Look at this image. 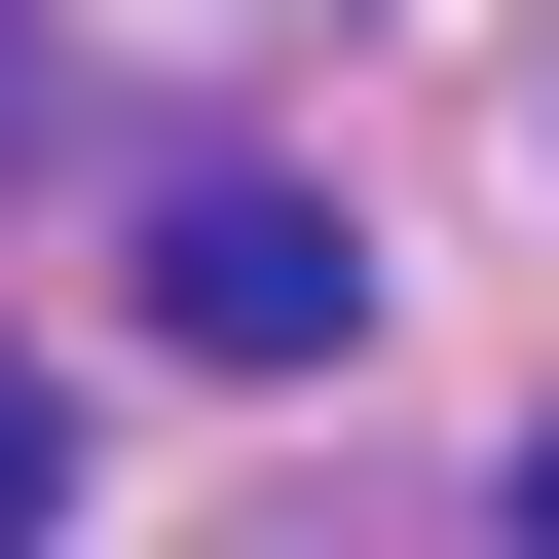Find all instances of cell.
<instances>
[{"instance_id": "7a4b0ae2", "label": "cell", "mask_w": 559, "mask_h": 559, "mask_svg": "<svg viewBox=\"0 0 559 559\" xmlns=\"http://www.w3.org/2000/svg\"><path fill=\"white\" fill-rule=\"evenodd\" d=\"M38 522H75V411H38V373H0V559H38Z\"/></svg>"}, {"instance_id": "3957f363", "label": "cell", "mask_w": 559, "mask_h": 559, "mask_svg": "<svg viewBox=\"0 0 559 559\" xmlns=\"http://www.w3.org/2000/svg\"><path fill=\"white\" fill-rule=\"evenodd\" d=\"M485 559H559V448H522V485H485Z\"/></svg>"}, {"instance_id": "6da1fadb", "label": "cell", "mask_w": 559, "mask_h": 559, "mask_svg": "<svg viewBox=\"0 0 559 559\" xmlns=\"http://www.w3.org/2000/svg\"><path fill=\"white\" fill-rule=\"evenodd\" d=\"M150 336H187V373H336V336H373V224L261 187V150H187V187H150Z\"/></svg>"}]
</instances>
